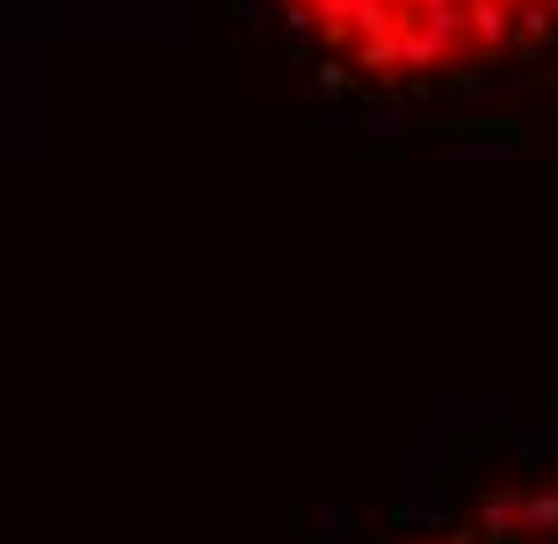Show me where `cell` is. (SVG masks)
Wrapping results in <instances>:
<instances>
[{"mask_svg": "<svg viewBox=\"0 0 558 544\" xmlns=\"http://www.w3.org/2000/svg\"><path fill=\"white\" fill-rule=\"evenodd\" d=\"M333 65L385 87L478 81L558 44V0H276Z\"/></svg>", "mask_w": 558, "mask_h": 544, "instance_id": "1", "label": "cell"}, {"mask_svg": "<svg viewBox=\"0 0 558 544\" xmlns=\"http://www.w3.org/2000/svg\"><path fill=\"white\" fill-rule=\"evenodd\" d=\"M407 544H558V472L522 486H486L478 501L450 508Z\"/></svg>", "mask_w": 558, "mask_h": 544, "instance_id": "2", "label": "cell"}]
</instances>
